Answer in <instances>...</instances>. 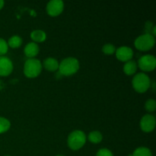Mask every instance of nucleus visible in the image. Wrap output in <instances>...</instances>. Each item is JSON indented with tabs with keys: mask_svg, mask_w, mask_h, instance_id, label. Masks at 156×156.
I'll return each mask as SVG.
<instances>
[{
	"mask_svg": "<svg viewBox=\"0 0 156 156\" xmlns=\"http://www.w3.org/2000/svg\"><path fill=\"white\" fill-rule=\"evenodd\" d=\"M79 69V62L74 57H67L59 64V73L62 76H69L75 74Z\"/></svg>",
	"mask_w": 156,
	"mask_h": 156,
	"instance_id": "1",
	"label": "nucleus"
},
{
	"mask_svg": "<svg viewBox=\"0 0 156 156\" xmlns=\"http://www.w3.org/2000/svg\"><path fill=\"white\" fill-rule=\"evenodd\" d=\"M86 143V136L82 130H75L69 135L67 143L72 150H79Z\"/></svg>",
	"mask_w": 156,
	"mask_h": 156,
	"instance_id": "2",
	"label": "nucleus"
},
{
	"mask_svg": "<svg viewBox=\"0 0 156 156\" xmlns=\"http://www.w3.org/2000/svg\"><path fill=\"white\" fill-rule=\"evenodd\" d=\"M42 71V64L41 61L35 58L28 59L24 65V74L26 77L33 79L41 74Z\"/></svg>",
	"mask_w": 156,
	"mask_h": 156,
	"instance_id": "3",
	"label": "nucleus"
},
{
	"mask_svg": "<svg viewBox=\"0 0 156 156\" xmlns=\"http://www.w3.org/2000/svg\"><path fill=\"white\" fill-rule=\"evenodd\" d=\"M132 85L136 91L139 93H145L150 88L151 80L146 73H140L133 77Z\"/></svg>",
	"mask_w": 156,
	"mask_h": 156,
	"instance_id": "4",
	"label": "nucleus"
},
{
	"mask_svg": "<svg viewBox=\"0 0 156 156\" xmlns=\"http://www.w3.org/2000/svg\"><path fill=\"white\" fill-rule=\"evenodd\" d=\"M155 40L154 35L151 34H144L135 40L134 45L136 48L141 51H148L155 46Z\"/></svg>",
	"mask_w": 156,
	"mask_h": 156,
	"instance_id": "5",
	"label": "nucleus"
},
{
	"mask_svg": "<svg viewBox=\"0 0 156 156\" xmlns=\"http://www.w3.org/2000/svg\"><path fill=\"white\" fill-rule=\"evenodd\" d=\"M138 66L144 72H151L155 69L156 59L154 56L150 54L141 56L138 61Z\"/></svg>",
	"mask_w": 156,
	"mask_h": 156,
	"instance_id": "6",
	"label": "nucleus"
},
{
	"mask_svg": "<svg viewBox=\"0 0 156 156\" xmlns=\"http://www.w3.org/2000/svg\"><path fill=\"white\" fill-rule=\"evenodd\" d=\"M64 9V3L62 0H51L47 5V12L52 17L60 15Z\"/></svg>",
	"mask_w": 156,
	"mask_h": 156,
	"instance_id": "7",
	"label": "nucleus"
},
{
	"mask_svg": "<svg viewBox=\"0 0 156 156\" xmlns=\"http://www.w3.org/2000/svg\"><path fill=\"white\" fill-rule=\"evenodd\" d=\"M155 118L151 114H146L140 120V127L145 133H150L155 127Z\"/></svg>",
	"mask_w": 156,
	"mask_h": 156,
	"instance_id": "8",
	"label": "nucleus"
},
{
	"mask_svg": "<svg viewBox=\"0 0 156 156\" xmlns=\"http://www.w3.org/2000/svg\"><path fill=\"white\" fill-rule=\"evenodd\" d=\"M116 56L117 59L122 62H128L131 60L133 56V51L129 47L123 46L119 48L116 49Z\"/></svg>",
	"mask_w": 156,
	"mask_h": 156,
	"instance_id": "9",
	"label": "nucleus"
},
{
	"mask_svg": "<svg viewBox=\"0 0 156 156\" xmlns=\"http://www.w3.org/2000/svg\"><path fill=\"white\" fill-rule=\"evenodd\" d=\"M13 63L9 57L0 56V76H8L12 73Z\"/></svg>",
	"mask_w": 156,
	"mask_h": 156,
	"instance_id": "10",
	"label": "nucleus"
},
{
	"mask_svg": "<svg viewBox=\"0 0 156 156\" xmlns=\"http://www.w3.org/2000/svg\"><path fill=\"white\" fill-rule=\"evenodd\" d=\"M39 46L34 42H30L25 46L24 49V54L30 59L34 58L39 53Z\"/></svg>",
	"mask_w": 156,
	"mask_h": 156,
	"instance_id": "11",
	"label": "nucleus"
},
{
	"mask_svg": "<svg viewBox=\"0 0 156 156\" xmlns=\"http://www.w3.org/2000/svg\"><path fill=\"white\" fill-rule=\"evenodd\" d=\"M44 66L50 72H54L59 69V62L55 58L49 57L44 59Z\"/></svg>",
	"mask_w": 156,
	"mask_h": 156,
	"instance_id": "12",
	"label": "nucleus"
},
{
	"mask_svg": "<svg viewBox=\"0 0 156 156\" xmlns=\"http://www.w3.org/2000/svg\"><path fill=\"white\" fill-rule=\"evenodd\" d=\"M137 70V63L134 60H129L125 62L123 66V72L127 76H132L135 74Z\"/></svg>",
	"mask_w": 156,
	"mask_h": 156,
	"instance_id": "13",
	"label": "nucleus"
},
{
	"mask_svg": "<svg viewBox=\"0 0 156 156\" xmlns=\"http://www.w3.org/2000/svg\"><path fill=\"white\" fill-rule=\"evenodd\" d=\"M30 38L34 41V43H41L44 42L47 38V34L45 32L42 30H34L30 33Z\"/></svg>",
	"mask_w": 156,
	"mask_h": 156,
	"instance_id": "14",
	"label": "nucleus"
},
{
	"mask_svg": "<svg viewBox=\"0 0 156 156\" xmlns=\"http://www.w3.org/2000/svg\"><path fill=\"white\" fill-rule=\"evenodd\" d=\"M7 44L8 46L10 47L11 48H18V47H21V45L22 44V39H21V37H19L18 35H14V36L11 37L9 38Z\"/></svg>",
	"mask_w": 156,
	"mask_h": 156,
	"instance_id": "15",
	"label": "nucleus"
},
{
	"mask_svg": "<svg viewBox=\"0 0 156 156\" xmlns=\"http://www.w3.org/2000/svg\"><path fill=\"white\" fill-rule=\"evenodd\" d=\"M88 138L91 143H94V144L100 143L103 140L102 134L99 131H92V132H91L88 134Z\"/></svg>",
	"mask_w": 156,
	"mask_h": 156,
	"instance_id": "16",
	"label": "nucleus"
},
{
	"mask_svg": "<svg viewBox=\"0 0 156 156\" xmlns=\"http://www.w3.org/2000/svg\"><path fill=\"white\" fill-rule=\"evenodd\" d=\"M132 156H152V153L149 148L139 147L135 149Z\"/></svg>",
	"mask_w": 156,
	"mask_h": 156,
	"instance_id": "17",
	"label": "nucleus"
},
{
	"mask_svg": "<svg viewBox=\"0 0 156 156\" xmlns=\"http://www.w3.org/2000/svg\"><path fill=\"white\" fill-rule=\"evenodd\" d=\"M11 127V123L8 119L0 117V134L7 132Z\"/></svg>",
	"mask_w": 156,
	"mask_h": 156,
	"instance_id": "18",
	"label": "nucleus"
},
{
	"mask_svg": "<svg viewBox=\"0 0 156 156\" xmlns=\"http://www.w3.org/2000/svg\"><path fill=\"white\" fill-rule=\"evenodd\" d=\"M102 51L106 55H112L113 53H115L116 47L111 44H106L102 47Z\"/></svg>",
	"mask_w": 156,
	"mask_h": 156,
	"instance_id": "19",
	"label": "nucleus"
},
{
	"mask_svg": "<svg viewBox=\"0 0 156 156\" xmlns=\"http://www.w3.org/2000/svg\"><path fill=\"white\" fill-rule=\"evenodd\" d=\"M145 108L148 112H153L156 109V101L154 99H148L145 103Z\"/></svg>",
	"mask_w": 156,
	"mask_h": 156,
	"instance_id": "20",
	"label": "nucleus"
},
{
	"mask_svg": "<svg viewBox=\"0 0 156 156\" xmlns=\"http://www.w3.org/2000/svg\"><path fill=\"white\" fill-rule=\"evenodd\" d=\"M8 50H9V46H8L7 42L4 39L0 37V56L6 54Z\"/></svg>",
	"mask_w": 156,
	"mask_h": 156,
	"instance_id": "21",
	"label": "nucleus"
},
{
	"mask_svg": "<svg viewBox=\"0 0 156 156\" xmlns=\"http://www.w3.org/2000/svg\"><path fill=\"white\" fill-rule=\"evenodd\" d=\"M96 156H114L111 150L108 149H101L98 151Z\"/></svg>",
	"mask_w": 156,
	"mask_h": 156,
	"instance_id": "22",
	"label": "nucleus"
},
{
	"mask_svg": "<svg viewBox=\"0 0 156 156\" xmlns=\"http://www.w3.org/2000/svg\"><path fill=\"white\" fill-rule=\"evenodd\" d=\"M4 5H5V2L3 1V0H0V10L2 9L3 6H4Z\"/></svg>",
	"mask_w": 156,
	"mask_h": 156,
	"instance_id": "23",
	"label": "nucleus"
},
{
	"mask_svg": "<svg viewBox=\"0 0 156 156\" xmlns=\"http://www.w3.org/2000/svg\"><path fill=\"white\" fill-rule=\"evenodd\" d=\"M56 156H64V155H56Z\"/></svg>",
	"mask_w": 156,
	"mask_h": 156,
	"instance_id": "24",
	"label": "nucleus"
},
{
	"mask_svg": "<svg viewBox=\"0 0 156 156\" xmlns=\"http://www.w3.org/2000/svg\"><path fill=\"white\" fill-rule=\"evenodd\" d=\"M129 156H132V155H129Z\"/></svg>",
	"mask_w": 156,
	"mask_h": 156,
	"instance_id": "25",
	"label": "nucleus"
},
{
	"mask_svg": "<svg viewBox=\"0 0 156 156\" xmlns=\"http://www.w3.org/2000/svg\"><path fill=\"white\" fill-rule=\"evenodd\" d=\"M5 156H9V155H5Z\"/></svg>",
	"mask_w": 156,
	"mask_h": 156,
	"instance_id": "26",
	"label": "nucleus"
}]
</instances>
